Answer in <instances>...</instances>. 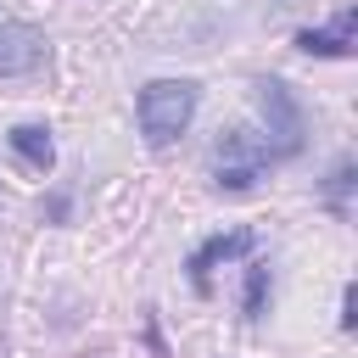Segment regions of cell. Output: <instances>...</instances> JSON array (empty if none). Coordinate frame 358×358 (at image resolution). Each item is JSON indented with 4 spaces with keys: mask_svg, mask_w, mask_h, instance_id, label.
<instances>
[{
    "mask_svg": "<svg viewBox=\"0 0 358 358\" xmlns=\"http://www.w3.org/2000/svg\"><path fill=\"white\" fill-rule=\"evenodd\" d=\"M190 117H196V84L190 78H151L140 90V134L157 151L173 145L190 129Z\"/></svg>",
    "mask_w": 358,
    "mask_h": 358,
    "instance_id": "cell-1",
    "label": "cell"
},
{
    "mask_svg": "<svg viewBox=\"0 0 358 358\" xmlns=\"http://www.w3.org/2000/svg\"><path fill=\"white\" fill-rule=\"evenodd\" d=\"M257 106H263V123H268V157H296L302 134H308V117H302L291 84L285 78H257Z\"/></svg>",
    "mask_w": 358,
    "mask_h": 358,
    "instance_id": "cell-2",
    "label": "cell"
},
{
    "mask_svg": "<svg viewBox=\"0 0 358 358\" xmlns=\"http://www.w3.org/2000/svg\"><path fill=\"white\" fill-rule=\"evenodd\" d=\"M263 162H274L268 140H257L252 129H224L218 151H213V179H218V190H252Z\"/></svg>",
    "mask_w": 358,
    "mask_h": 358,
    "instance_id": "cell-3",
    "label": "cell"
},
{
    "mask_svg": "<svg viewBox=\"0 0 358 358\" xmlns=\"http://www.w3.org/2000/svg\"><path fill=\"white\" fill-rule=\"evenodd\" d=\"M45 67V34L34 22H0V78H28Z\"/></svg>",
    "mask_w": 358,
    "mask_h": 358,
    "instance_id": "cell-4",
    "label": "cell"
},
{
    "mask_svg": "<svg viewBox=\"0 0 358 358\" xmlns=\"http://www.w3.org/2000/svg\"><path fill=\"white\" fill-rule=\"evenodd\" d=\"M246 252H252V229H229V235L201 241V246L190 252V280H196V291H207V280H213V268H218V263L246 257Z\"/></svg>",
    "mask_w": 358,
    "mask_h": 358,
    "instance_id": "cell-5",
    "label": "cell"
},
{
    "mask_svg": "<svg viewBox=\"0 0 358 358\" xmlns=\"http://www.w3.org/2000/svg\"><path fill=\"white\" fill-rule=\"evenodd\" d=\"M352 22H358V17H352V11H341V17H336V28H302V34H296V45H302L308 56H347V50H352Z\"/></svg>",
    "mask_w": 358,
    "mask_h": 358,
    "instance_id": "cell-6",
    "label": "cell"
},
{
    "mask_svg": "<svg viewBox=\"0 0 358 358\" xmlns=\"http://www.w3.org/2000/svg\"><path fill=\"white\" fill-rule=\"evenodd\" d=\"M11 151L34 168V173H50V162H56V145H50V129H39V123H17L11 134Z\"/></svg>",
    "mask_w": 358,
    "mask_h": 358,
    "instance_id": "cell-7",
    "label": "cell"
},
{
    "mask_svg": "<svg viewBox=\"0 0 358 358\" xmlns=\"http://www.w3.org/2000/svg\"><path fill=\"white\" fill-rule=\"evenodd\" d=\"M263 302H268V263H252L246 268V319H263Z\"/></svg>",
    "mask_w": 358,
    "mask_h": 358,
    "instance_id": "cell-8",
    "label": "cell"
},
{
    "mask_svg": "<svg viewBox=\"0 0 358 358\" xmlns=\"http://www.w3.org/2000/svg\"><path fill=\"white\" fill-rule=\"evenodd\" d=\"M347 185H352V162H341L336 173H330V201L341 207V196H347Z\"/></svg>",
    "mask_w": 358,
    "mask_h": 358,
    "instance_id": "cell-9",
    "label": "cell"
},
{
    "mask_svg": "<svg viewBox=\"0 0 358 358\" xmlns=\"http://www.w3.org/2000/svg\"><path fill=\"white\" fill-rule=\"evenodd\" d=\"M280 6H302V0H280Z\"/></svg>",
    "mask_w": 358,
    "mask_h": 358,
    "instance_id": "cell-10",
    "label": "cell"
}]
</instances>
